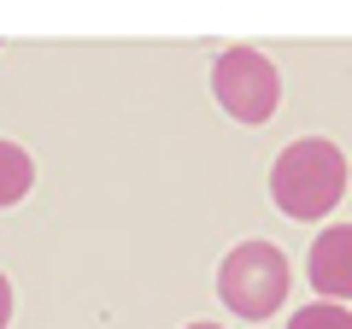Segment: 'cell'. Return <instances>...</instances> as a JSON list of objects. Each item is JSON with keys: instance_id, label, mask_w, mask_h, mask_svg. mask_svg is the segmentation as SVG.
Here are the masks:
<instances>
[{"instance_id": "1", "label": "cell", "mask_w": 352, "mask_h": 329, "mask_svg": "<svg viewBox=\"0 0 352 329\" xmlns=\"http://www.w3.org/2000/svg\"><path fill=\"white\" fill-rule=\"evenodd\" d=\"M346 194V153L329 136H305L294 147H282V159L270 164V200L276 212L300 217V224H317L329 217Z\"/></svg>"}, {"instance_id": "2", "label": "cell", "mask_w": 352, "mask_h": 329, "mask_svg": "<svg viewBox=\"0 0 352 329\" xmlns=\"http://www.w3.org/2000/svg\"><path fill=\"white\" fill-rule=\"evenodd\" d=\"M217 300L247 323L282 312V300H288V253L270 247V241H241L217 265Z\"/></svg>"}, {"instance_id": "3", "label": "cell", "mask_w": 352, "mask_h": 329, "mask_svg": "<svg viewBox=\"0 0 352 329\" xmlns=\"http://www.w3.org/2000/svg\"><path fill=\"white\" fill-rule=\"evenodd\" d=\"M212 94L235 124H264L282 106V76L258 47H229L212 65Z\"/></svg>"}, {"instance_id": "4", "label": "cell", "mask_w": 352, "mask_h": 329, "mask_svg": "<svg viewBox=\"0 0 352 329\" xmlns=\"http://www.w3.org/2000/svg\"><path fill=\"white\" fill-rule=\"evenodd\" d=\"M305 277H311L317 300H335V306L352 300V224H329L323 235L311 241Z\"/></svg>"}, {"instance_id": "5", "label": "cell", "mask_w": 352, "mask_h": 329, "mask_svg": "<svg viewBox=\"0 0 352 329\" xmlns=\"http://www.w3.org/2000/svg\"><path fill=\"white\" fill-rule=\"evenodd\" d=\"M30 189H36V159H30L18 141H0V212L18 206Z\"/></svg>"}, {"instance_id": "6", "label": "cell", "mask_w": 352, "mask_h": 329, "mask_svg": "<svg viewBox=\"0 0 352 329\" xmlns=\"http://www.w3.org/2000/svg\"><path fill=\"white\" fill-rule=\"evenodd\" d=\"M288 329H352V312L335 306V300H311L288 317Z\"/></svg>"}, {"instance_id": "7", "label": "cell", "mask_w": 352, "mask_h": 329, "mask_svg": "<svg viewBox=\"0 0 352 329\" xmlns=\"http://www.w3.org/2000/svg\"><path fill=\"white\" fill-rule=\"evenodd\" d=\"M12 323V282H6V270H0V329Z\"/></svg>"}, {"instance_id": "8", "label": "cell", "mask_w": 352, "mask_h": 329, "mask_svg": "<svg viewBox=\"0 0 352 329\" xmlns=\"http://www.w3.org/2000/svg\"><path fill=\"white\" fill-rule=\"evenodd\" d=\"M188 329H223V323H188Z\"/></svg>"}]
</instances>
